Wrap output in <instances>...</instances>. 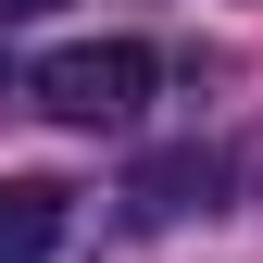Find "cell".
<instances>
[{
	"mask_svg": "<svg viewBox=\"0 0 263 263\" xmlns=\"http://www.w3.org/2000/svg\"><path fill=\"white\" fill-rule=\"evenodd\" d=\"M138 101H151V50L138 38H88V50L38 63V113H63V125H125Z\"/></svg>",
	"mask_w": 263,
	"mask_h": 263,
	"instance_id": "1",
	"label": "cell"
},
{
	"mask_svg": "<svg viewBox=\"0 0 263 263\" xmlns=\"http://www.w3.org/2000/svg\"><path fill=\"white\" fill-rule=\"evenodd\" d=\"M213 201H226V151H151L138 176H125V213L138 226H188Z\"/></svg>",
	"mask_w": 263,
	"mask_h": 263,
	"instance_id": "2",
	"label": "cell"
},
{
	"mask_svg": "<svg viewBox=\"0 0 263 263\" xmlns=\"http://www.w3.org/2000/svg\"><path fill=\"white\" fill-rule=\"evenodd\" d=\"M63 238V188L50 176H0V263H50Z\"/></svg>",
	"mask_w": 263,
	"mask_h": 263,
	"instance_id": "3",
	"label": "cell"
},
{
	"mask_svg": "<svg viewBox=\"0 0 263 263\" xmlns=\"http://www.w3.org/2000/svg\"><path fill=\"white\" fill-rule=\"evenodd\" d=\"M25 13H63V0H0V25H25Z\"/></svg>",
	"mask_w": 263,
	"mask_h": 263,
	"instance_id": "4",
	"label": "cell"
}]
</instances>
